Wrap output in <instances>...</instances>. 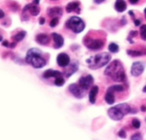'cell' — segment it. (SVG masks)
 <instances>
[{"label":"cell","mask_w":146,"mask_h":140,"mask_svg":"<svg viewBox=\"0 0 146 140\" xmlns=\"http://www.w3.org/2000/svg\"><path fill=\"white\" fill-rule=\"evenodd\" d=\"M104 74L115 82H122L126 80V74L122 63L119 60L113 61L105 69Z\"/></svg>","instance_id":"1"},{"label":"cell","mask_w":146,"mask_h":140,"mask_svg":"<svg viewBox=\"0 0 146 140\" xmlns=\"http://www.w3.org/2000/svg\"><path fill=\"white\" fill-rule=\"evenodd\" d=\"M42 51L38 48H31L26 55V62L35 68H42L46 65V61L41 56Z\"/></svg>","instance_id":"2"},{"label":"cell","mask_w":146,"mask_h":140,"mask_svg":"<svg viewBox=\"0 0 146 140\" xmlns=\"http://www.w3.org/2000/svg\"><path fill=\"white\" fill-rule=\"evenodd\" d=\"M111 56L108 52H103L97 54L96 56H91L86 60L89 68L91 69H98L110 62Z\"/></svg>","instance_id":"3"},{"label":"cell","mask_w":146,"mask_h":140,"mask_svg":"<svg viewBox=\"0 0 146 140\" xmlns=\"http://www.w3.org/2000/svg\"><path fill=\"white\" fill-rule=\"evenodd\" d=\"M132 109L127 104H120L108 110V115L113 121H121L126 115L131 113Z\"/></svg>","instance_id":"4"},{"label":"cell","mask_w":146,"mask_h":140,"mask_svg":"<svg viewBox=\"0 0 146 140\" xmlns=\"http://www.w3.org/2000/svg\"><path fill=\"white\" fill-rule=\"evenodd\" d=\"M66 27L68 28H69L70 30H72L74 33H81L85 29L86 24H85V22L80 17H78V16H72L71 18H69L67 21Z\"/></svg>","instance_id":"5"},{"label":"cell","mask_w":146,"mask_h":140,"mask_svg":"<svg viewBox=\"0 0 146 140\" xmlns=\"http://www.w3.org/2000/svg\"><path fill=\"white\" fill-rule=\"evenodd\" d=\"M83 42L86 48L92 50H100L104 46V40H103L102 38H93L89 35H86L85 37Z\"/></svg>","instance_id":"6"},{"label":"cell","mask_w":146,"mask_h":140,"mask_svg":"<svg viewBox=\"0 0 146 140\" xmlns=\"http://www.w3.org/2000/svg\"><path fill=\"white\" fill-rule=\"evenodd\" d=\"M68 91L71 94L78 99L83 98L86 94V90L83 89L79 84H71L68 87Z\"/></svg>","instance_id":"7"},{"label":"cell","mask_w":146,"mask_h":140,"mask_svg":"<svg viewBox=\"0 0 146 140\" xmlns=\"http://www.w3.org/2000/svg\"><path fill=\"white\" fill-rule=\"evenodd\" d=\"M94 83V79L92 77V75L91 74H88L85 77H81L80 80H79V85L85 90H88L90 87L92 86Z\"/></svg>","instance_id":"8"},{"label":"cell","mask_w":146,"mask_h":140,"mask_svg":"<svg viewBox=\"0 0 146 140\" xmlns=\"http://www.w3.org/2000/svg\"><path fill=\"white\" fill-rule=\"evenodd\" d=\"M145 70V65L141 62H135L133 63L132 68H131V74L132 75L138 77L143 74Z\"/></svg>","instance_id":"9"},{"label":"cell","mask_w":146,"mask_h":140,"mask_svg":"<svg viewBox=\"0 0 146 140\" xmlns=\"http://www.w3.org/2000/svg\"><path fill=\"white\" fill-rule=\"evenodd\" d=\"M79 68V62H73L72 63H69L67 67H65V70H64V76L66 78H69L70 76H72L74 73H76L78 71Z\"/></svg>","instance_id":"10"},{"label":"cell","mask_w":146,"mask_h":140,"mask_svg":"<svg viewBox=\"0 0 146 140\" xmlns=\"http://www.w3.org/2000/svg\"><path fill=\"white\" fill-rule=\"evenodd\" d=\"M56 62L59 67L65 68L70 63V57L66 53H60L56 57Z\"/></svg>","instance_id":"11"},{"label":"cell","mask_w":146,"mask_h":140,"mask_svg":"<svg viewBox=\"0 0 146 140\" xmlns=\"http://www.w3.org/2000/svg\"><path fill=\"white\" fill-rule=\"evenodd\" d=\"M22 10H23V11H29L30 14H31L32 15H33V16L38 15L39 14V12H40L39 7L38 6V4H36V3H34L26 5V6L23 8Z\"/></svg>","instance_id":"12"},{"label":"cell","mask_w":146,"mask_h":140,"mask_svg":"<svg viewBox=\"0 0 146 140\" xmlns=\"http://www.w3.org/2000/svg\"><path fill=\"white\" fill-rule=\"evenodd\" d=\"M51 36L54 39V48L55 49H60L61 47L63 46L64 44V38L62 35L56 33H52Z\"/></svg>","instance_id":"13"},{"label":"cell","mask_w":146,"mask_h":140,"mask_svg":"<svg viewBox=\"0 0 146 140\" xmlns=\"http://www.w3.org/2000/svg\"><path fill=\"white\" fill-rule=\"evenodd\" d=\"M48 13V15L50 17H52V18H55V17H57L59 18L60 16L62 15V9L60 8V7H52V8H50L47 11Z\"/></svg>","instance_id":"14"},{"label":"cell","mask_w":146,"mask_h":140,"mask_svg":"<svg viewBox=\"0 0 146 140\" xmlns=\"http://www.w3.org/2000/svg\"><path fill=\"white\" fill-rule=\"evenodd\" d=\"M35 41L39 44H42V45H45L47 44L50 43V38L49 35L45 34V33H39L36 36L35 38Z\"/></svg>","instance_id":"15"},{"label":"cell","mask_w":146,"mask_h":140,"mask_svg":"<svg viewBox=\"0 0 146 140\" xmlns=\"http://www.w3.org/2000/svg\"><path fill=\"white\" fill-rule=\"evenodd\" d=\"M106 103L110 105L114 104L115 102V92L111 89V88H108L107 89V92L105 94V98H104Z\"/></svg>","instance_id":"16"},{"label":"cell","mask_w":146,"mask_h":140,"mask_svg":"<svg viewBox=\"0 0 146 140\" xmlns=\"http://www.w3.org/2000/svg\"><path fill=\"white\" fill-rule=\"evenodd\" d=\"M62 75V73L60 71H57V70H53V69H47L46 71H44V73L43 74V77L44 79H49V78H51V77H58V76H61Z\"/></svg>","instance_id":"17"},{"label":"cell","mask_w":146,"mask_h":140,"mask_svg":"<svg viewBox=\"0 0 146 140\" xmlns=\"http://www.w3.org/2000/svg\"><path fill=\"white\" fill-rule=\"evenodd\" d=\"M98 93V86H93L89 92V101L91 104H94L96 103V98Z\"/></svg>","instance_id":"18"},{"label":"cell","mask_w":146,"mask_h":140,"mask_svg":"<svg viewBox=\"0 0 146 140\" xmlns=\"http://www.w3.org/2000/svg\"><path fill=\"white\" fill-rule=\"evenodd\" d=\"M127 3L124 1V0H116L115 1V9L116 11L121 13V12H124L126 9H127Z\"/></svg>","instance_id":"19"},{"label":"cell","mask_w":146,"mask_h":140,"mask_svg":"<svg viewBox=\"0 0 146 140\" xmlns=\"http://www.w3.org/2000/svg\"><path fill=\"white\" fill-rule=\"evenodd\" d=\"M80 2L76 1V2H70L67 4L66 6V11L68 13H71L73 11H75L77 9H80Z\"/></svg>","instance_id":"20"},{"label":"cell","mask_w":146,"mask_h":140,"mask_svg":"<svg viewBox=\"0 0 146 140\" xmlns=\"http://www.w3.org/2000/svg\"><path fill=\"white\" fill-rule=\"evenodd\" d=\"M127 53L130 56L136 57V56L146 55V50H127Z\"/></svg>","instance_id":"21"},{"label":"cell","mask_w":146,"mask_h":140,"mask_svg":"<svg viewBox=\"0 0 146 140\" xmlns=\"http://www.w3.org/2000/svg\"><path fill=\"white\" fill-rule=\"evenodd\" d=\"M26 34H27L26 31H20L12 37V39L15 42H20V41L23 40V38L26 37Z\"/></svg>","instance_id":"22"},{"label":"cell","mask_w":146,"mask_h":140,"mask_svg":"<svg viewBox=\"0 0 146 140\" xmlns=\"http://www.w3.org/2000/svg\"><path fill=\"white\" fill-rule=\"evenodd\" d=\"M109 50L112 53H117L119 51V45L115 43H110L109 45Z\"/></svg>","instance_id":"23"},{"label":"cell","mask_w":146,"mask_h":140,"mask_svg":"<svg viewBox=\"0 0 146 140\" xmlns=\"http://www.w3.org/2000/svg\"><path fill=\"white\" fill-rule=\"evenodd\" d=\"M64 84H65V80L62 77V75L56 78V80H55V85L56 86H62Z\"/></svg>","instance_id":"24"},{"label":"cell","mask_w":146,"mask_h":140,"mask_svg":"<svg viewBox=\"0 0 146 140\" xmlns=\"http://www.w3.org/2000/svg\"><path fill=\"white\" fill-rule=\"evenodd\" d=\"M138 35V32L137 31H131L130 32V33L128 34V37H127V41L128 42H130V44H134V42H133V38L135 37V36H137Z\"/></svg>","instance_id":"25"},{"label":"cell","mask_w":146,"mask_h":140,"mask_svg":"<svg viewBox=\"0 0 146 140\" xmlns=\"http://www.w3.org/2000/svg\"><path fill=\"white\" fill-rule=\"evenodd\" d=\"M110 88H111L115 92H121L124 91V87L122 86H120V85H114L112 86H110Z\"/></svg>","instance_id":"26"},{"label":"cell","mask_w":146,"mask_h":140,"mask_svg":"<svg viewBox=\"0 0 146 140\" xmlns=\"http://www.w3.org/2000/svg\"><path fill=\"white\" fill-rule=\"evenodd\" d=\"M140 36L143 40L146 41V25H143L140 27Z\"/></svg>","instance_id":"27"},{"label":"cell","mask_w":146,"mask_h":140,"mask_svg":"<svg viewBox=\"0 0 146 140\" xmlns=\"http://www.w3.org/2000/svg\"><path fill=\"white\" fill-rule=\"evenodd\" d=\"M132 125H133V127L134 128L139 129V128L140 127V126H141V123H140V121H139L137 118H134V119H133Z\"/></svg>","instance_id":"28"},{"label":"cell","mask_w":146,"mask_h":140,"mask_svg":"<svg viewBox=\"0 0 146 140\" xmlns=\"http://www.w3.org/2000/svg\"><path fill=\"white\" fill-rule=\"evenodd\" d=\"M58 23H59V19L57 17L52 18V20L50 22V27H56L58 25Z\"/></svg>","instance_id":"29"},{"label":"cell","mask_w":146,"mask_h":140,"mask_svg":"<svg viewBox=\"0 0 146 140\" xmlns=\"http://www.w3.org/2000/svg\"><path fill=\"white\" fill-rule=\"evenodd\" d=\"M9 8L11 9L12 11L16 12L19 9V5L16 2H11V4L9 5Z\"/></svg>","instance_id":"30"},{"label":"cell","mask_w":146,"mask_h":140,"mask_svg":"<svg viewBox=\"0 0 146 140\" xmlns=\"http://www.w3.org/2000/svg\"><path fill=\"white\" fill-rule=\"evenodd\" d=\"M131 139H132L133 140H135V139L141 140L142 139V135H141L140 133H135V134H133V135L131 137Z\"/></svg>","instance_id":"31"},{"label":"cell","mask_w":146,"mask_h":140,"mask_svg":"<svg viewBox=\"0 0 146 140\" xmlns=\"http://www.w3.org/2000/svg\"><path fill=\"white\" fill-rule=\"evenodd\" d=\"M119 137L121 138V139H126V138H127V133H126V132H125L123 129H121V130L119 132Z\"/></svg>","instance_id":"32"},{"label":"cell","mask_w":146,"mask_h":140,"mask_svg":"<svg viewBox=\"0 0 146 140\" xmlns=\"http://www.w3.org/2000/svg\"><path fill=\"white\" fill-rule=\"evenodd\" d=\"M9 43L8 40H4V41H2V45L3 46H5V47H9Z\"/></svg>","instance_id":"33"},{"label":"cell","mask_w":146,"mask_h":140,"mask_svg":"<svg viewBox=\"0 0 146 140\" xmlns=\"http://www.w3.org/2000/svg\"><path fill=\"white\" fill-rule=\"evenodd\" d=\"M44 22H45V19H44V17H41V18L39 19V24H40V25H44Z\"/></svg>","instance_id":"34"},{"label":"cell","mask_w":146,"mask_h":140,"mask_svg":"<svg viewBox=\"0 0 146 140\" xmlns=\"http://www.w3.org/2000/svg\"><path fill=\"white\" fill-rule=\"evenodd\" d=\"M15 45H16V42H15H15H12V43H10V44H9V48L13 49V48L15 47Z\"/></svg>","instance_id":"35"},{"label":"cell","mask_w":146,"mask_h":140,"mask_svg":"<svg viewBox=\"0 0 146 140\" xmlns=\"http://www.w3.org/2000/svg\"><path fill=\"white\" fill-rule=\"evenodd\" d=\"M104 1H106V0H93V2H94L95 3H98V4L102 3H104Z\"/></svg>","instance_id":"36"},{"label":"cell","mask_w":146,"mask_h":140,"mask_svg":"<svg viewBox=\"0 0 146 140\" xmlns=\"http://www.w3.org/2000/svg\"><path fill=\"white\" fill-rule=\"evenodd\" d=\"M121 25H126V24H127V20H126V18H125V17H123V18L121 19Z\"/></svg>","instance_id":"37"},{"label":"cell","mask_w":146,"mask_h":140,"mask_svg":"<svg viewBox=\"0 0 146 140\" xmlns=\"http://www.w3.org/2000/svg\"><path fill=\"white\" fill-rule=\"evenodd\" d=\"M140 23H141V21H139V20H134V25L135 26H139L140 25Z\"/></svg>","instance_id":"38"},{"label":"cell","mask_w":146,"mask_h":140,"mask_svg":"<svg viewBox=\"0 0 146 140\" xmlns=\"http://www.w3.org/2000/svg\"><path fill=\"white\" fill-rule=\"evenodd\" d=\"M139 1V0H129V2H130L132 4H135V3H137Z\"/></svg>","instance_id":"39"},{"label":"cell","mask_w":146,"mask_h":140,"mask_svg":"<svg viewBox=\"0 0 146 140\" xmlns=\"http://www.w3.org/2000/svg\"><path fill=\"white\" fill-rule=\"evenodd\" d=\"M0 12H1V16H0V18L2 19V18H3V17H4V13H3V9H0Z\"/></svg>","instance_id":"40"},{"label":"cell","mask_w":146,"mask_h":140,"mask_svg":"<svg viewBox=\"0 0 146 140\" xmlns=\"http://www.w3.org/2000/svg\"><path fill=\"white\" fill-rule=\"evenodd\" d=\"M141 110H142L143 112H145V110H146V107H145V106H142V107H141Z\"/></svg>","instance_id":"41"},{"label":"cell","mask_w":146,"mask_h":140,"mask_svg":"<svg viewBox=\"0 0 146 140\" xmlns=\"http://www.w3.org/2000/svg\"><path fill=\"white\" fill-rule=\"evenodd\" d=\"M33 3H36V4H38L39 0H34V1H33Z\"/></svg>","instance_id":"42"},{"label":"cell","mask_w":146,"mask_h":140,"mask_svg":"<svg viewBox=\"0 0 146 140\" xmlns=\"http://www.w3.org/2000/svg\"><path fill=\"white\" fill-rule=\"evenodd\" d=\"M143 92H146V86H145V87H144V89H143Z\"/></svg>","instance_id":"43"},{"label":"cell","mask_w":146,"mask_h":140,"mask_svg":"<svg viewBox=\"0 0 146 140\" xmlns=\"http://www.w3.org/2000/svg\"><path fill=\"white\" fill-rule=\"evenodd\" d=\"M145 16H146V8L145 9Z\"/></svg>","instance_id":"44"},{"label":"cell","mask_w":146,"mask_h":140,"mask_svg":"<svg viewBox=\"0 0 146 140\" xmlns=\"http://www.w3.org/2000/svg\"><path fill=\"white\" fill-rule=\"evenodd\" d=\"M51 1H57V0H51Z\"/></svg>","instance_id":"45"},{"label":"cell","mask_w":146,"mask_h":140,"mask_svg":"<svg viewBox=\"0 0 146 140\" xmlns=\"http://www.w3.org/2000/svg\"><path fill=\"white\" fill-rule=\"evenodd\" d=\"M145 121H146V119H145Z\"/></svg>","instance_id":"46"}]
</instances>
